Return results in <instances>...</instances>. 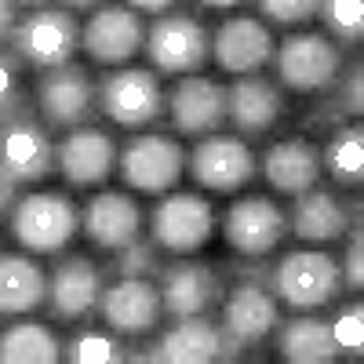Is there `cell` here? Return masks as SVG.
<instances>
[{
	"instance_id": "9a60e30c",
	"label": "cell",
	"mask_w": 364,
	"mask_h": 364,
	"mask_svg": "<svg viewBox=\"0 0 364 364\" xmlns=\"http://www.w3.org/2000/svg\"><path fill=\"white\" fill-rule=\"evenodd\" d=\"M164 113L171 128L186 139L215 135L226 124V84L204 73H186L164 95Z\"/></svg>"
},
{
	"instance_id": "ac0fdd59",
	"label": "cell",
	"mask_w": 364,
	"mask_h": 364,
	"mask_svg": "<svg viewBox=\"0 0 364 364\" xmlns=\"http://www.w3.org/2000/svg\"><path fill=\"white\" fill-rule=\"evenodd\" d=\"M55 168L73 190H95L117 168V139L95 124H80L55 146Z\"/></svg>"
},
{
	"instance_id": "4dcf8cb0",
	"label": "cell",
	"mask_w": 364,
	"mask_h": 364,
	"mask_svg": "<svg viewBox=\"0 0 364 364\" xmlns=\"http://www.w3.org/2000/svg\"><path fill=\"white\" fill-rule=\"evenodd\" d=\"M324 33L339 44H357L364 37V0H317Z\"/></svg>"
},
{
	"instance_id": "4316f807",
	"label": "cell",
	"mask_w": 364,
	"mask_h": 364,
	"mask_svg": "<svg viewBox=\"0 0 364 364\" xmlns=\"http://www.w3.org/2000/svg\"><path fill=\"white\" fill-rule=\"evenodd\" d=\"M277 350L288 364H331L339 360V346L331 336V324L324 317H291L277 331Z\"/></svg>"
},
{
	"instance_id": "8992f818",
	"label": "cell",
	"mask_w": 364,
	"mask_h": 364,
	"mask_svg": "<svg viewBox=\"0 0 364 364\" xmlns=\"http://www.w3.org/2000/svg\"><path fill=\"white\" fill-rule=\"evenodd\" d=\"M99 109L124 132H142L164 117L161 77L146 66H113L99 77Z\"/></svg>"
},
{
	"instance_id": "ba28073f",
	"label": "cell",
	"mask_w": 364,
	"mask_h": 364,
	"mask_svg": "<svg viewBox=\"0 0 364 364\" xmlns=\"http://www.w3.org/2000/svg\"><path fill=\"white\" fill-rule=\"evenodd\" d=\"M186 154L171 135L146 132L117 142V171L120 182L135 193H168L182 178Z\"/></svg>"
},
{
	"instance_id": "b9f144b4",
	"label": "cell",
	"mask_w": 364,
	"mask_h": 364,
	"mask_svg": "<svg viewBox=\"0 0 364 364\" xmlns=\"http://www.w3.org/2000/svg\"><path fill=\"white\" fill-rule=\"evenodd\" d=\"M200 8H215V11H226V8H237V4H245V0H197Z\"/></svg>"
},
{
	"instance_id": "83f0119b",
	"label": "cell",
	"mask_w": 364,
	"mask_h": 364,
	"mask_svg": "<svg viewBox=\"0 0 364 364\" xmlns=\"http://www.w3.org/2000/svg\"><path fill=\"white\" fill-rule=\"evenodd\" d=\"M58 357L63 343L41 321H11L0 331V364H55Z\"/></svg>"
},
{
	"instance_id": "30bf717a",
	"label": "cell",
	"mask_w": 364,
	"mask_h": 364,
	"mask_svg": "<svg viewBox=\"0 0 364 364\" xmlns=\"http://www.w3.org/2000/svg\"><path fill=\"white\" fill-rule=\"evenodd\" d=\"M215 233V211L200 193H164L149 211V240L171 255L200 252Z\"/></svg>"
},
{
	"instance_id": "7402d4cb",
	"label": "cell",
	"mask_w": 364,
	"mask_h": 364,
	"mask_svg": "<svg viewBox=\"0 0 364 364\" xmlns=\"http://www.w3.org/2000/svg\"><path fill=\"white\" fill-rule=\"evenodd\" d=\"M273 48H277L273 33L252 15L226 18L211 33V58H215V66L223 73H233V77H248V73H259L262 66H269Z\"/></svg>"
},
{
	"instance_id": "f546056e",
	"label": "cell",
	"mask_w": 364,
	"mask_h": 364,
	"mask_svg": "<svg viewBox=\"0 0 364 364\" xmlns=\"http://www.w3.org/2000/svg\"><path fill=\"white\" fill-rule=\"evenodd\" d=\"M63 357L70 364H120L128 360L124 353V343H120V336L109 328H84L77 331V336L63 346Z\"/></svg>"
},
{
	"instance_id": "ab89813d",
	"label": "cell",
	"mask_w": 364,
	"mask_h": 364,
	"mask_svg": "<svg viewBox=\"0 0 364 364\" xmlns=\"http://www.w3.org/2000/svg\"><path fill=\"white\" fill-rule=\"evenodd\" d=\"M124 4L135 8L139 15H142V11H146V15H164V11L175 4V0H124Z\"/></svg>"
},
{
	"instance_id": "ffe728a7",
	"label": "cell",
	"mask_w": 364,
	"mask_h": 364,
	"mask_svg": "<svg viewBox=\"0 0 364 364\" xmlns=\"http://www.w3.org/2000/svg\"><path fill=\"white\" fill-rule=\"evenodd\" d=\"M284 117V87L262 73L237 77L226 87V124L240 139H259L273 132V124Z\"/></svg>"
},
{
	"instance_id": "5b68a950",
	"label": "cell",
	"mask_w": 364,
	"mask_h": 364,
	"mask_svg": "<svg viewBox=\"0 0 364 364\" xmlns=\"http://www.w3.org/2000/svg\"><path fill=\"white\" fill-rule=\"evenodd\" d=\"M273 66H277L281 87L295 95H317V91L324 95L343 73V51L328 33L299 29L273 48Z\"/></svg>"
},
{
	"instance_id": "8d00e7d4",
	"label": "cell",
	"mask_w": 364,
	"mask_h": 364,
	"mask_svg": "<svg viewBox=\"0 0 364 364\" xmlns=\"http://www.w3.org/2000/svg\"><path fill=\"white\" fill-rule=\"evenodd\" d=\"M360 77H364V70H360V63H353L350 66V73L343 77V84H339V106L346 109V117L353 113H360L364 109V99H360Z\"/></svg>"
},
{
	"instance_id": "3957f363",
	"label": "cell",
	"mask_w": 364,
	"mask_h": 364,
	"mask_svg": "<svg viewBox=\"0 0 364 364\" xmlns=\"http://www.w3.org/2000/svg\"><path fill=\"white\" fill-rule=\"evenodd\" d=\"M0 168L22 186L44 182L55 168L51 128L41 120L37 106H29V95L0 109Z\"/></svg>"
},
{
	"instance_id": "7a4b0ae2",
	"label": "cell",
	"mask_w": 364,
	"mask_h": 364,
	"mask_svg": "<svg viewBox=\"0 0 364 364\" xmlns=\"http://www.w3.org/2000/svg\"><path fill=\"white\" fill-rule=\"evenodd\" d=\"M8 226L29 255H58L80 233V208L58 190H33L18 197Z\"/></svg>"
},
{
	"instance_id": "60d3db41",
	"label": "cell",
	"mask_w": 364,
	"mask_h": 364,
	"mask_svg": "<svg viewBox=\"0 0 364 364\" xmlns=\"http://www.w3.org/2000/svg\"><path fill=\"white\" fill-rule=\"evenodd\" d=\"M66 11H95V8H102L106 0H58Z\"/></svg>"
},
{
	"instance_id": "e0dca14e",
	"label": "cell",
	"mask_w": 364,
	"mask_h": 364,
	"mask_svg": "<svg viewBox=\"0 0 364 364\" xmlns=\"http://www.w3.org/2000/svg\"><path fill=\"white\" fill-rule=\"evenodd\" d=\"M99 314L106 321V328H113L117 336H149L161 317V291L154 277H113L109 284H102L99 295Z\"/></svg>"
},
{
	"instance_id": "44dd1931",
	"label": "cell",
	"mask_w": 364,
	"mask_h": 364,
	"mask_svg": "<svg viewBox=\"0 0 364 364\" xmlns=\"http://www.w3.org/2000/svg\"><path fill=\"white\" fill-rule=\"evenodd\" d=\"M102 295V269L87 255H66L58 259L48 277V314L55 321L77 324L91 310H99Z\"/></svg>"
},
{
	"instance_id": "4fadbf2b",
	"label": "cell",
	"mask_w": 364,
	"mask_h": 364,
	"mask_svg": "<svg viewBox=\"0 0 364 364\" xmlns=\"http://www.w3.org/2000/svg\"><path fill=\"white\" fill-rule=\"evenodd\" d=\"M146 22L128 4H102L80 26V48L95 66H128L142 51Z\"/></svg>"
},
{
	"instance_id": "d4e9b609",
	"label": "cell",
	"mask_w": 364,
	"mask_h": 364,
	"mask_svg": "<svg viewBox=\"0 0 364 364\" xmlns=\"http://www.w3.org/2000/svg\"><path fill=\"white\" fill-rule=\"evenodd\" d=\"M262 178L269 182L277 193H302L321 182V146L310 142L306 135H291L273 142L262 154Z\"/></svg>"
},
{
	"instance_id": "d6986e66",
	"label": "cell",
	"mask_w": 364,
	"mask_h": 364,
	"mask_svg": "<svg viewBox=\"0 0 364 364\" xmlns=\"http://www.w3.org/2000/svg\"><path fill=\"white\" fill-rule=\"evenodd\" d=\"M157 291H161V306L168 317H193V314L215 310V302L223 299L226 288L208 262L178 259L157 269Z\"/></svg>"
},
{
	"instance_id": "9c48e42d",
	"label": "cell",
	"mask_w": 364,
	"mask_h": 364,
	"mask_svg": "<svg viewBox=\"0 0 364 364\" xmlns=\"http://www.w3.org/2000/svg\"><path fill=\"white\" fill-rule=\"evenodd\" d=\"M18 58L33 70H51V66H63L77 55L80 48V22L73 18V11L66 8H37V11H26L15 22V33L8 41Z\"/></svg>"
},
{
	"instance_id": "1f68e13d",
	"label": "cell",
	"mask_w": 364,
	"mask_h": 364,
	"mask_svg": "<svg viewBox=\"0 0 364 364\" xmlns=\"http://www.w3.org/2000/svg\"><path fill=\"white\" fill-rule=\"evenodd\" d=\"M157 269H161V248L142 237L113 252V266H109L113 277H157Z\"/></svg>"
},
{
	"instance_id": "8fae6325",
	"label": "cell",
	"mask_w": 364,
	"mask_h": 364,
	"mask_svg": "<svg viewBox=\"0 0 364 364\" xmlns=\"http://www.w3.org/2000/svg\"><path fill=\"white\" fill-rule=\"evenodd\" d=\"M277 324H281L277 295H273L262 281L240 277L226 291L223 314H219V328H223V339L230 346V357H240L245 350L259 346Z\"/></svg>"
},
{
	"instance_id": "7bdbcfd3",
	"label": "cell",
	"mask_w": 364,
	"mask_h": 364,
	"mask_svg": "<svg viewBox=\"0 0 364 364\" xmlns=\"http://www.w3.org/2000/svg\"><path fill=\"white\" fill-rule=\"evenodd\" d=\"M15 8H22V11H37V8H51L55 0H11Z\"/></svg>"
},
{
	"instance_id": "f35d334b",
	"label": "cell",
	"mask_w": 364,
	"mask_h": 364,
	"mask_svg": "<svg viewBox=\"0 0 364 364\" xmlns=\"http://www.w3.org/2000/svg\"><path fill=\"white\" fill-rule=\"evenodd\" d=\"M15 22H18V8L11 0H0V44H8L15 33Z\"/></svg>"
},
{
	"instance_id": "5bb4252c",
	"label": "cell",
	"mask_w": 364,
	"mask_h": 364,
	"mask_svg": "<svg viewBox=\"0 0 364 364\" xmlns=\"http://www.w3.org/2000/svg\"><path fill=\"white\" fill-rule=\"evenodd\" d=\"M226 245L245 259H266L288 237V211L269 197H240L223 219Z\"/></svg>"
},
{
	"instance_id": "d6a6232c",
	"label": "cell",
	"mask_w": 364,
	"mask_h": 364,
	"mask_svg": "<svg viewBox=\"0 0 364 364\" xmlns=\"http://www.w3.org/2000/svg\"><path fill=\"white\" fill-rule=\"evenodd\" d=\"M328 324H331V336H336L339 353L360 357V350H364V306L360 302H346V306H339V314L331 317Z\"/></svg>"
},
{
	"instance_id": "74e56055",
	"label": "cell",
	"mask_w": 364,
	"mask_h": 364,
	"mask_svg": "<svg viewBox=\"0 0 364 364\" xmlns=\"http://www.w3.org/2000/svg\"><path fill=\"white\" fill-rule=\"evenodd\" d=\"M18 197H22V182L11 178L4 168H0V223L11 215V208L18 204Z\"/></svg>"
},
{
	"instance_id": "603a6c76",
	"label": "cell",
	"mask_w": 364,
	"mask_h": 364,
	"mask_svg": "<svg viewBox=\"0 0 364 364\" xmlns=\"http://www.w3.org/2000/svg\"><path fill=\"white\" fill-rule=\"evenodd\" d=\"M80 230L95 248L120 252L124 245L142 237V208L132 193L120 190H99L80 211Z\"/></svg>"
},
{
	"instance_id": "f1b7e54d",
	"label": "cell",
	"mask_w": 364,
	"mask_h": 364,
	"mask_svg": "<svg viewBox=\"0 0 364 364\" xmlns=\"http://www.w3.org/2000/svg\"><path fill=\"white\" fill-rule=\"evenodd\" d=\"M321 171L339 186H360L364 178V132L360 124H339L321 146Z\"/></svg>"
},
{
	"instance_id": "e575fe53",
	"label": "cell",
	"mask_w": 364,
	"mask_h": 364,
	"mask_svg": "<svg viewBox=\"0 0 364 364\" xmlns=\"http://www.w3.org/2000/svg\"><path fill=\"white\" fill-rule=\"evenodd\" d=\"M255 4L273 26H302L317 15V0H255Z\"/></svg>"
},
{
	"instance_id": "836d02e7",
	"label": "cell",
	"mask_w": 364,
	"mask_h": 364,
	"mask_svg": "<svg viewBox=\"0 0 364 364\" xmlns=\"http://www.w3.org/2000/svg\"><path fill=\"white\" fill-rule=\"evenodd\" d=\"M22 70H26V63L18 58V51L11 44H0V109H8V106L26 99Z\"/></svg>"
},
{
	"instance_id": "cb8c5ba5",
	"label": "cell",
	"mask_w": 364,
	"mask_h": 364,
	"mask_svg": "<svg viewBox=\"0 0 364 364\" xmlns=\"http://www.w3.org/2000/svg\"><path fill=\"white\" fill-rule=\"evenodd\" d=\"M350 230V208L339 193L324 186H310L295 193V204L288 211V233L306 240V245H331Z\"/></svg>"
},
{
	"instance_id": "484cf974",
	"label": "cell",
	"mask_w": 364,
	"mask_h": 364,
	"mask_svg": "<svg viewBox=\"0 0 364 364\" xmlns=\"http://www.w3.org/2000/svg\"><path fill=\"white\" fill-rule=\"evenodd\" d=\"M44 302L48 273L41 269V262L29 259V252H0V317H26Z\"/></svg>"
},
{
	"instance_id": "d590c367",
	"label": "cell",
	"mask_w": 364,
	"mask_h": 364,
	"mask_svg": "<svg viewBox=\"0 0 364 364\" xmlns=\"http://www.w3.org/2000/svg\"><path fill=\"white\" fill-rule=\"evenodd\" d=\"M350 233V248H346V255H343V288H360L364 284V266H360V255H364V240H360V226H353V230H346Z\"/></svg>"
},
{
	"instance_id": "6da1fadb",
	"label": "cell",
	"mask_w": 364,
	"mask_h": 364,
	"mask_svg": "<svg viewBox=\"0 0 364 364\" xmlns=\"http://www.w3.org/2000/svg\"><path fill=\"white\" fill-rule=\"evenodd\" d=\"M266 284L288 310L310 314V310L331 306L343 295V269L336 255H328L321 248H299V252L281 255V262L269 269Z\"/></svg>"
},
{
	"instance_id": "2e32d148",
	"label": "cell",
	"mask_w": 364,
	"mask_h": 364,
	"mask_svg": "<svg viewBox=\"0 0 364 364\" xmlns=\"http://www.w3.org/2000/svg\"><path fill=\"white\" fill-rule=\"evenodd\" d=\"M128 360H154V364H215V360H233L230 346L223 339L219 321L208 314L193 317H175L171 328L161 331V339L146 353H132Z\"/></svg>"
},
{
	"instance_id": "52a82bcc",
	"label": "cell",
	"mask_w": 364,
	"mask_h": 364,
	"mask_svg": "<svg viewBox=\"0 0 364 364\" xmlns=\"http://www.w3.org/2000/svg\"><path fill=\"white\" fill-rule=\"evenodd\" d=\"M142 51L149 58V66H154V73H168V77L200 73L204 63L211 58V33L193 15L164 11L154 18V26H146Z\"/></svg>"
},
{
	"instance_id": "7c38bea8",
	"label": "cell",
	"mask_w": 364,
	"mask_h": 364,
	"mask_svg": "<svg viewBox=\"0 0 364 364\" xmlns=\"http://www.w3.org/2000/svg\"><path fill=\"white\" fill-rule=\"evenodd\" d=\"M190 175L197 178V186L211 193H237L245 190L259 171V161L252 154V146L240 135H204L197 139L190 154Z\"/></svg>"
},
{
	"instance_id": "277c9868",
	"label": "cell",
	"mask_w": 364,
	"mask_h": 364,
	"mask_svg": "<svg viewBox=\"0 0 364 364\" xmlns=\"http://www.w3.org/2000/svg\"><path fill=\"white\" fill-rule=\"evenodd\" d=\"M33 106L51 132H73L80 124H91L99 109V80L80 63L51 66L37 77Z\"/></svg>"
}]
</instances>
